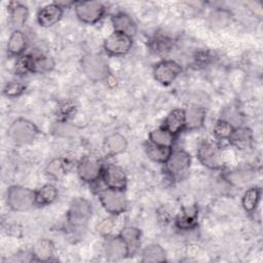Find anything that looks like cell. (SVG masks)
I'll return each mask as SVG.
<instances>
[{
    "instance_id": "cell-1",
    "label": "cell",
    "mask_w": 263,
    "mask_h": 263,
    "mask_svg": "<svg viewBox=\"0 0 263 263\" xmlns=\"http://www.w3.org/2000/svg\"><path fill=\"white\" fill-rule=\"evenodd\" d=\"M84 74L92 81H101L108 77L109 67L103 57L97 53H88L81 60Z\"/></svg>"
},
{
    "instance_id": "cell-2",
    "label": "cell",
    "mask_w": 263,
    "mask_h": 263,
    "mask_svg": "<svg viewBox=\"0 0 263 263\" xmlns=\"http://www.w3.org/2000/svg\"><path fill=\"white\" fill-rule=\"evenodd\" d=\"M36 202V192L22 186H11L7 190V203L14 211H27Z\"/></svg>"
},
{
    "instance_id": "cell-3",
    "label": "cell",
    "mask_w": 263,
    "mask_h": 263,
    "mask_svg": "<svg viewBox=\"0 0 263 263\" xmlns=\"http://www.w3.org/2000/svg\"><path fill=\"white\" fill-rule=\"evenodd\" d=\"M38 129L36 125L24 118L16 119L8 128V136L17 144L31 143L37 136Z\"/></svg>"
},
{
    "instance_id": "cell-4",
    "label": "cell",
    "mask_w": 263,
    "mask_h": 263,
    "mask_svg": "<svg viewBox=\"0 0 263 263\" xmlns=\"http://www.w3.org/2000/svg\"><path fill=\"white\" fill-rule=\"evenodd\" d=\"M92 209L88 200L76 198L72 201L68 211V222L73 227L84 226L91 217Z\"/></svg>"
},
{
    "instance_id": "cell-5",
    "label": "cell",
    "mask_w": 263,
    "mask_h": 263,
    "mask_svg": "<svg viewBox=\"0 0 263 263\" xmlns=\"http://www.w3.org/2000/svg\"><path fill=\"white\" fill-rule=\"evenodd\" d=\"M99 198L104 209L114 215L122 213L126 209V198L122 190L108 188L99 192Z\"/></svg>"
},
{
    "instance_id": "cell-6",
    "label": "cell",
    "mask_w": 263,
    "mask_h": 263,
    "mask_svg": "<svg viewBox=\"0 0 263 263\" xmlns=\"http://www.w3.org/2000/svg\"><path fill=\"white\" fill-rule=\"evenodd\" d=\"M190 156L184 150L172 151L170 157L165 161L166 170L173 178H183L190 167Z\"/></svg>"
},
{
    "instance_id": "cell-7",
    "label": "cell",
    "mask_w": 263,
    "mask_h": 263,
    "mask_svg": "<svg viewBox=\"0 0 263 263\" xmlns=\"http://www.w3.org/2000/svg\"><path fill=\"white\" fill-rule=\"evenodd\" d=\"M197 156L200 162L213 170H218L223 166V159L217 145L211 142L202 143L197 151Z\"/></svg>"
},
{
    "instance_id": "cell-8",
    "label": "cell",
    "mask_w": 263,
    "mask_h": 263,
    "mask_svg": "<svg viewBox=\"0 0 263 263\" xmlns=\"http://www.w3.org/2000/svg\"><path fill=\"white\" fill-rule=\"evenodd\" d=\"M132 44V37L123 33L114 32L105 40L104 48L112 55H122L129 51Z\"/></svg>"
},
{
    "instance_id": "cell-9",
    "label": "cell",
    "mask_w": 263,
    "mask_h": 263,
    "mask_svg": "<svg viewBox=\"0 0 263 263\" xmlns=\"http://www.w3.org/2000/svg\"><path fill=\"white\" fill-rule=\"evenodd\" d=\"M104 6L100 2H80L76 5L75 11L76 15L80 21L86 24H93L98 22L103 13H104Z\"/></svg>"
},
{
    "instance_id": "cell-10",
    "label": "cell",
    "mask_w": 263,
    "mask_h": 263,
    "mask_svg": "<svg viewBox=\"0 0 263 263\" xmlns=\"http://www.w3.org/2000/svg\"><path fill=\"white\" fill-rule=\"evenodd\" d=\"M181 72V67L174 61H162L158 63L154 70V78L161 84L172 83Z\"/></svg>"
},
{
    "instance_id": "cell-11",
    "label": "cell",
    "mask_w": 263,
    "mask_h": 263,
    "mask_svg": "<svg viewBox=\"0 0 263 263\" xmlns=\"http://www.w3.org/2000/svg\"><path fill=\"white\" fill-rule=\"evenodd\" d=\"M104 181L108 188L123 190L126 186V176L123 170L116 165H109L104 172Z\"/></svg>"
},
{
    "instance_id": "cell-12",
    "label": "cell",
    "mask_w": 263,
    "mask_h": 263,
    "mask_svg": "<svg viewBox=\"0 0 263 263\" xmlns=\"http://www.w3.org/2000/svg\"><path fill=\"white\" fill-rule=\"evenodd\" d=\"M77 173L82 181L93 182L102 173V164L93 159H84L78 164Z\"/></svg>"
},
{
    "instance_id": "cell-13",
    "label": "cell",
    "mask_w": 263,
    "mask_h": 263,
    "mask_svg": "<svg viewBox=\"0 0 263 263\" xmlns=\"http://www.w3.org/2000/svg\"><path fill=\"white\" fill-rule=\"evenodd\" d=\"M104 249L106 257L112 260H117L128 256L127 246L120 236L107 239Z\"/></svg>"
},
{
    "instance_id": "cell-14",
    "label": "cell",
    "mask_w": 263,
    "mask_h": 263,
    "mask_svg": "<svg viewBox=\"0 0 263 263\" xmlns=\"http://www.w3.org/2000/svg\"><path fill=\"white\" fill-rule=\"evenodd\" d=\"M63 14L62 7L58 4H49L41 8L38 12L37 20L40 26L50 27L61 18Z\"/></svg>"
},
{
    "instance_id": "cell-15",
    "label": "cell",
    "mask_w": 263,
    "mask_h": 263,
    "mask_svg": "<svg viewBox=\"0 0 263 263\" xmlns=\"http://www.w3.org/2000/svg\"><path fill=\"white\" fill-rule=\"evenodd\" d=\"M204 109L196 105H190L184 111L185 126L189 129L199 128L204 121Z\"/></svg>"
},
{
    "instance_id": "cell-16",
    "label": "cell",
    "mask_w": 263,
    "mask_h": 263,
    "mask_svg": "<svg viewBox=\"0 0 263 263\" xmlns=\"http://www.w3.org/2000/svg\"><path fill=\"white\" fill-rule=\"evenodd\" d=\"M112 23H113L115 32L123 33L129 37H132L137 31L136 24L134 23L132 17L126 13L120 12L115 14L112 17Z\"/></svg>"
},
{
    "instance_id": "cell-17",
    "label": "cell",
    "mask_w": 263,
    "mask_h": 263,
    "mask_svg": "<svg viewBox=\"0 0 263 263\" xmlns=\"http://www.w3.org/2000/svg\"><path fill=\"white\" fill-rule=\"evenodd\" d=\"M230 142L238 149L246 150L251 147L253 142L252 130L248 127H237L234 128L229 137Z\"/></svg>"
},
{
    "instance_id": "cell-18",
    "label": "cell",
    "mask_w": 263,
    "mask_h": 263,
    "mask_svg": "<svg viewBox=\"0 0 263 263\" xmlns=\"http://www.w3.org/2000/svg\"><path fill=\"white\" fill-rule=\"evenodd\" d=\"M127 146L126 139L120 134H112L104 141V150L108 155H117L125 150Z\"/></svg>"
},
{
    "instance_id": "cell-19",
    "label": "cell",
    "mask_w": 263,
    "mask_h": 263,
    "mask_svg": "<svg viewBox=\"0 0 263 263\" xmlns=\"http://www.w3.org/2000/svg\"><path fill=\"white\" fill-rule=\"evenodd\" d=\"M120 237L124 240L128 249V255H134L140 246V238H141V231L136 227H125L122 229L120 233Z\"/></svg>"
},
{
    "instance_id": "cell-20",
    "label": "cell",
    "mask_w": 263,
    "mask_h": 263,
    "mask_svg": "<svg viewBox=\"0 0 263 263\" xmlns=\"http://www.w3.org/2000/svg\"><path fill=\"white\" fill-rule=\"evenodd\" d=\"M185 125L184 111L181 109L173 110L164 121V127L173 135H176Z\"/></svg>"
},
{
    "instance_id": "cell-21",
    "label": "cell",
    "mask_w": 263,
    "mask_h": 263,
    "mask_svg": "<svg viewBox=\"0 0 263 263\" xmlns=\"http://www.w3.org/2000/svg\"><path fill=\"white\" fill-rule=\"evenodd\" d=\"M53 245L48 239H40L38 240L32 250L33 257L38 261H48L53 254Z\"/></svg>"
},
{
    "instance_id": "cell-22",
    "label": "cell",
    "mask_w": 263,
    "mask_h": 263,
    "mask_svg": "<svg viewBox=\"0 0 263 263\" xmlns=\"http://www.w3.org/2000/svg\"><path fill=\"white\" fill-rule=\"evenodd\" d=\"M197 209L195 205L185 208L177 219V226L181 229L192 228L196 224Z\"/></svg>"
},
{
    "instance_id": "cell-23",
    "label": "cell",
    "mask_w": 263,
    "mask_h": 263,
    "mask_svg": "<svg viewBox=\"0 0 263 263\" xmlns=\"http://www.w3.org/2000/svg\"><path fill=\"white\" fill-rule=\"evenodd\" d=\"M149 139L150 143L161 147H171L174 143V135L171 134L165 127L152 130L149 135Z\"/></svg>"
},
{
    "instance_id": "cell-24",
    "label": "cell",
    "mask_w": 263,
    "mask_h": 263,
    "mask_svg": "<svg viewBox=\"0 0 263 263\" xmlns=\"http://www.w3.org/2000/svg\"><path fill=\"white\" fill-rule=\"evenodd\" d=\"M30 57V71L35 73H44L53 68V61L45 55H29Z\"/></svg>"
},
{
    "instance_id": "cell-25",
    "label": "cell",
    "mask_w": 263,
    "mask_h": 263,
    "mask_svg": "<svg viewBox=\"0 0 263 263\" xmlns=\"http://www.w3.org/2000/svg\"><path fill=\"white\" fill-rule=\"evenodd\" d=\"M26 47V37L25 35L18 31L15 30L12 32V34L9 37L8 43H7V50L10 54L17 55L24 51Z\"/></svg>"
},
{
    "instance_id": "cell-26",
    "label": "cell",
    "mask_w": 263,
    "mask_h": 263,
    "mask_svg": "<svg viewBox=\"0 0 263 263\" xmlns=\"http://www.w3.org/2000/svg\"><path fill=\"white\" fill-rule=\"evenodd\" d=\"M164 260L165 252L159 245H149L143 250V262H163Z\"/></svg>"
},
{
    "instance_id": "cell-27",
    "label": "cell",
    "mask_w": 263,
    "mask_h": 263,
    "mask_svg": "<svg viewBox=\"0 0 263 263\" xmlns=\"http://www.w3.org/2000/svg\"><path fill=\"white\" fill-rule=\"evenodd\" d=\"M146 153L154 161L165 162L172 153V149L171 147H161L150 143L146 147Z\"/></svg>"
},
{
    "instance_id": "cell-28",
    "label": "cell",
    "mask_w": 263,
    "mask_h": 263,
    "mask_svg": "<svg viewBox=\"0 0 263 263\" xmlns=\"http://www.w3.org/2000/svg\"><path fill=\"white\" fill-rule=\"evenodd\" d=\"M58 196V191L54 186L46 184L36 192V203L46 205L51 203Z\"/></svg>"
},
{
    "instance_id": "cell-29",
    "label": "cell",
    "mask_w": 263,
    "mask_h": 263,
    "mask_svg": "<svg viewBox=\"0 0 263 263\" xmlns=\"http://www.w3.org/2000/svg\"><path fill=\"white\" fill-rule=\"evenodd\" d=\"M261 190L258 187L250 188L246 191L242 197V206L247 212H253L260 200Z\"/></svg>"
},
{
    "instance_id": "cell-30",
    "label": "cell",
    "mask_w": 263,
    "mask_h": 263,
    "mask_svg": "<svg viewBox=\"0 0 263 263\" xmlns=\"http://www.w3.org/2000/svg\"><path fill=\"white\" fill-rule=\"evenodd\" d=\"M10 14H11V22L15 27H22L27 20L28 16V9L26 6L22 5L21 3L13 2L10 4Z\"/></svg>"
},
{
    "instance_id": "cell-31",
    "label": "cell",
    "mask_w": 263,
    "mask_h": 263,
    "mask_svg": "<svg viewBox=\"0 0 263 263\" xmlns=\"http://www.w3.org/2000/svg\"><path fill=\"white\" fill-rule=\"evenodd\" d=\"M68 166L69 165L67 160L63 158H55L51 162H49L47 166V173L54 178H60L66 174V172L68 171Z\"/></svg>"
},
{
    "instance_id": "cell-32",
    "label": "cell",
    "mask_w": 263,
    "mask_h": 263,
    "mask_svg": "<svg viewBox=\"0 0 263 263\" xmlns=\"http://www.w3.org/2000/svg\"><path fill=\"white\" fill-rule=\"evenodd\" d=\"M253 174L250 171H236L227 175V180L234 185H242L250 182Z\"/></svg>"
},
{
    "instance_id": "cell-33",
    "label": "cell",
    "mask_w": 263,
    "mask_h": 263,
    "mask_svg": "<svg viewBox=\"0 0 263 263\" xmlns=\"http://www.w3.org/2000/svg\"><path fill=\"white\" fill-rule=\"evenodd\" d=\"M234 127L228 123L227 121L225 120H218L217 123L215 124V127H214V133L215 135L219 138V139H229L230 135L232 134Z\"/></svg>"
},
{
    "instance_id": "cell-34",
    "label": "cell",
    "mask_w": 263,
    "mask_h": 263,
    "mask_svg": "<svg viewBox=\"0 0 263 263\" xmlns=\"http://www.w3.org/2000/svg\"><path fill=\"white\" fill-rule=\"evenodd\" d=\"M52 130L57 136H60V137H71L77 133L76 127L67 122L55 123Z\"/></svg>"
},
{
    "instance_id": "cell-35",
    "label": "cell",
    "mask_w": 263,
    "mask_h": 263,
    "mask_svg": "<svg viewBox=\"0 0 263 263\" xmlns=\"http://www.w3.org/2000/svg\"><path fill=\"white\" fill-rule=\"evenodd\" d=\"M222 120H225L227 121L228 123H230L233 127L235 124H239L241 122V118H240V115L239 113L237 112V110L235 109H226L223 113V116L221 118Z\"/></svg>"
},
{
    "instance_id": "cell-36",
    "label": "cell",
    "mask_w": 263,
    "mask_h": 263,
    "mask_svg": "<svg viewBox=\"0 0 263 263\" xmlns=\"http://www.w3.org/2000/svg\"><path fill=\"white\" fill-rule=\"evenodd\" d=\"M25 90V85L20 82H10L4 88V95L7 97H17Z\"/></svg>"
},
{
    "instance_id": "cell-37",
    "label": "cell",
    "mask_w": 263,
    "mask_h": 263,
    "mask_svg": "<svg viewBox=\"0 0 263 263\" xmlns=\"http://www.w3.org/2000/svg\"><path fill=\"white\" fill-rule=\"evenodd\" d=\"M114 220L112 218L104 219L99 225H98V231L102 234H110L112 232V229L114 228Z\"/></svg>"
}]
</instances>
